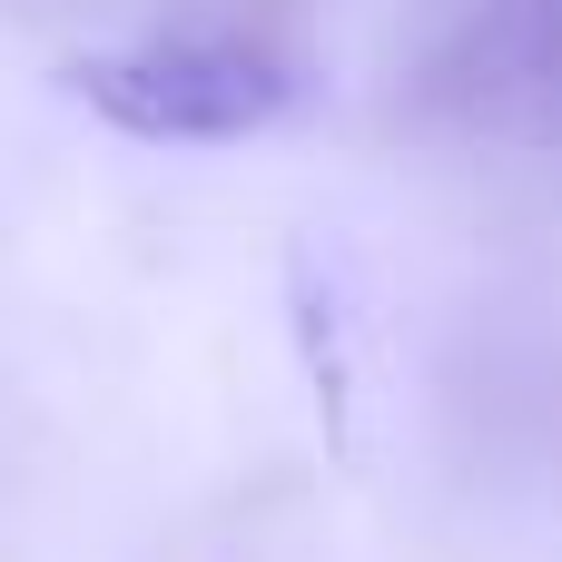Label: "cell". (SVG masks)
<instances>
[{
    "label": "cell",
    "mask_w": 562,
    "mask_h": 562,
    "mask_svg": "<svg viewBox=\"0 0 562 562\" xmlns=\"http://www.w3.org/2000/svg\"><path fill=\"white\" fill-rule=\"evenodd\" d=\"M89 99L138 138H237L277 109V69L227 40H168V49L89 59Z\"/></svg>",
    "instance_id": "1"
}]
</instances>
